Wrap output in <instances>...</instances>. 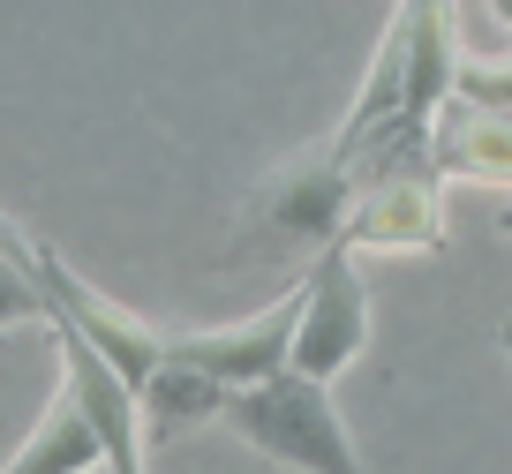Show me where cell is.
Instances as JSON below:
<instances>
[{"label": "cell", "instance_id": "6da1fadb", "mask_svg": "<svg viewBox=\"0 0 512 474\" xmlns=\"http://www.w3.org/2000/svg\"><path fill=\"white\" fill-rule=\"evenodd\" d=\"M226 429H234L249 452L279 459L294 474H369L362 452H354L347 422L332 407V384H309V377H272L256 392H234L226 399Z\"/></svg>", "mask_w": 512, "mask_h": 474}, {"label": "cell", "instance_id": "7a4b0ae2", "mask_svg": "<svg viewBox=\"0 0 512 474\" xmlns=\"http://www.w3.org/2000/svg\"><path fill=\"white\" fill-rule=\"evenodd\" d=\"M31 271H38V286H46V301H53V332H76L83 347H91L98 362H106L113 377L128 384V392H144V384L166 369L174 339L151 332L144 316H128L121 301L91 294V286H83V279H76V271H68L53 249H31Z\"/></svg>", "mask_w": 512, "mask_h": 474}, {"label": "cell", "instance_id": "3957f363", "mask_svg": "<svg viewBox=\"0 0 512 474\" xmlns=\"http://www.w3.org/2000/svg\"><path fill=\"white\" fill-rule=\"evenodd\" d=\"M369 354V286L354 249H324L309 264V301H302V332H294V377L339 384Z\"/></svg>", "mask_w": 512, "mask_h": 474}, {"label": "cell", "instance_id": "277c9868", "mask_svg": "<svg viewBox=\"0 0 512 474\" xmlns=\"http://www.w3.org/2000/svg\"><path fill=\"white\" fill-rule=\"evenodd\" d=\"M302 301H309V271L272 301V309L241 316V324H219V332H174V354L196 362L204 377H219L226 392H256L294 369V332H302Z\"/></svg>", "mask_w": 512, "mask_h": 474}, {"label": "cell", "instance_id": "5b68a950", "mask_svg": "<svg viewBox=\"0 0 512 474\" xmlns=\"http://www.w3.org/2000/svg\"><path fill=\"white\" fill-rule=\"evenodd\" d=\"M339 241L354 249V264H362V256H445V241H452L445 234V181H437L430 166L362 181L354 219H347Z\"/></svg>", "mask_w": 512, "mask_h": 474}, {"label": "cell", "instance_id": "8992f818", "mask_svg": "<svg viewBox=\"0 0 512 474\" xmlns=\"http://www.w3.org/2000/svg\"><path fill=\"white\" fill-rule=\"evenodd\" d=\"M354 196H362V181H354L332 151L302 158V166H287V174L264 189V226H272L287 249H309V264H317L324 249H339V234H347V219H354Z\"/></svg>", "mask_w": 512, "mask_h": 474}, {"label": "cell", "instance_id": "52a82bcc", "mask_svg": "<svg viewBox=\"0 0 512 474\" xmlns=\"http://www.w3.org/2000/svg\"><path fill=\"white\" fill-rule=\"evenodd\" d=\"M53 347H61V384L83 399L98 444H106V467H113V474H144V452H151V444H144V407H136V392H128V384L113 377V369L98 362L76 332H53Z\"/></svg>", "mask_w": 512, "mask_h": 474}, {"label": "cell", "instance_id": "ba28073f", "mask_svg": "<svg viewBox=\"0 0 512 474\" xmlns=\"http://www.w3.org/2000/svg\"><path fill=\"white\" fill-rule=\"evenodd\" d=\"M430 174L437 181H482L512 189V113H475L452 98L430 128Z\"/></svg>", "mask_w": 512, "mask_h": 474}, {"label": "cell", "instance_id": "9c48e42d", "mask_svg": "<svg viewBox=\"0 0 512 474\" xmlns=\"http://www.w3.org/2000/svg\"><path fill=\"white\" fill-rule=\"evenodd\" d=\"M226 384L219 377H204L196 362H181V354H166V369L136 392V407H144V444L159 452V444H174V437H189V429H204V422H226Z\"/></svg>", "mask_w": 512, "mask_h": 474}, {"label": "cell", "instance_id": "30bf717a", "mask_svg": "<svg viewBox=\"0 0 512 474\" xmlns=\"http://www.w3.org/2000/svg\"><path fill=\"white\" fill-rule=\"evenodd\" d=\"M106 467V444H98V429H91V414H83V399L68 392H53V407L31 422V437H23V452L8 459L0 474H98Z\"/></svg>", "mask_w": 512, "mask_h": 474}, {"label": "cell", "instance_id": "8fae6325", "mask_svg": "<svg viewBox=\"0 0 512 474\" xmlns=\"http://www.w3.org/2000/svg\"><path fill=\"white\" fill-rule=\"evenodd\" d=\"M8 324H53V301L31 264H0V332Z\"/></svg>", "mask_w": 512, "mask_h": 474}, {"label": "cell", "instance_id": "7c38bea8", "mask_svg": "<svg viewBox=\"0 0 512 474\" xmlns=\"http://www.w3.org/2000/svg\"><path fill=\"white\" fill-rule=\"evenodd\" d=\"M497 339H505V354H512V324H497Z\"/></svg>", "mask_w": 512, "mask_h": 474}, {"label": "cell", "instance_id": "4fadbf2b", "mask_svg": "<svg viewBox=\"0 0 512 474\" xmlns=\"http://www.w3.org/2000/svg\"><path fill=\"white\" fill-rule=\"evenodd\" d=\"M98 474H113V467H98Z\"/></svg>", "mask_w": 512, "mask_h": 474}, {"label": "cell", "instance_id": "5bb4252c", "mask_svg": "<svg viewBox=\"0 0 512 474\" xmlns=\"http://www.w3.org/2000/svg\"><path fill=\"white\" fill-rule=\"evenodd\" d=\"M0 339H8V332H0Z\"/></svg>", "mask_w": 512, "mask_h": 474}]
</instances>
